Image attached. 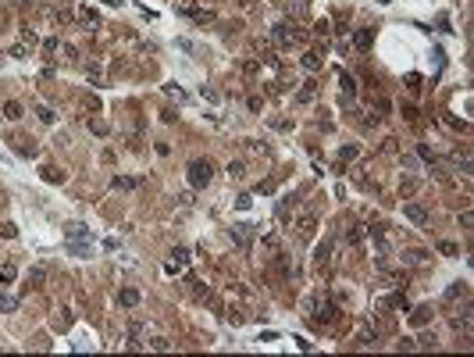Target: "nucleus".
Here are the masks:
<instances>
[{
    "mask_svg": "<svg viewBox=\"0 0 474 357\" xmlns=\"http://www.w3.org/2000/svg\"><path fill=\"white\" fill-rule=\"evenodd\" d=\"M271 39H274V47L289 50V47H296V43H303V39H307V29H300L296 22H282V25H274Z\"/></svg>",
    "mask_w": 474,
    "mask_h": 357,
    "instance_id": "obj_1",
    "label": "nucleus"
},
{
    "mask_svg": "<svg viewBox=\"0 0 474 357\" xmlns=\"http://www.w3.org/2000/svg\"><path fill=\"white\" fill-rule=\"evenodd\" d=\"M211 179H214V161H207V157L189 161V186H193V189H204Z\"/></svg>",
    "mask_w": 474,
    "mask_h": 357,
    "instance_id": "obj_2",
    "label": "nucleus"
},
{
    "mask_svg": "<svg viewBox=\"0 0 474 357\" xmlns=\"http://www.w3.org/2000/svg\"><path fill=\"white\" fill-rule=\"evenodd\" d=\"M293 229H296L300 240H310L314 229H318V215H314V211H300V215H296V222H293Z\"/></svg>",
    "mask_w": 474,
    "mask_h": 357,
    "instance_id": "obj_3",
    "label": "nucleus"
},
{
    "mask_svg": "<svg viewBox=\"0 0 474 357\" xmlns=\"http://www.w3.org/2000/svg\"><path fill=\"white\" fill-rule=\"evenodd\" d=\"M75 22H78V25H82L86 32H93V29L100 25V15H97L93 8H78V11H75Z\"/></svg>",
    "mask_w": 474,
    "mask_h": 357,
    "instance_id": "obj_4",
    "label": "nucleus"
},
{
    "mask_svg": "<svg viewBox=\"0 0 474 357\" xmlns=\"http://www.w3.org/2000/svg\"><path fill=\"white\" fill-rule=\"evenodd\" d=\"M335 318H339V307H335V304H318V307H314V322L332 325Z\"/></svg>",
    "mask_w": 474,
    "mask_h": 357,
    "instance_id": "obj_5",
    "label": "nucleus"
},
{
    "mask_svg": "<svg viewBox=\"0 0 474 357\" xmlns=\"http://www.w3.org/2000/svg\"><path fill=\"white\" fill-rule=\"evenodd\" d=\"M403 215H407L414 225H424V222H428V207H424V204H417V200H410V204L403 207Z\"/></svg>",
    "mask_w": 474,
    "mask_h": 357,
    "instance_id": "obj_6",
    "label": "nucleus"
},
{
    "mask_svg": "<svg viewBox=\"0 0 474 357\" xmlns=\"http://www.w3.org/2000/svg\"><path fill=\"white\" fill-rule=\"evenodd\" d=\"M271 271H274V279H286V275H289V257H286L282 250H274V257H271Z\"/></svg>",
    "mask_w": 474,
    "mask_h": 357,
    "instance_id": "obj_7",
    "label": "nucleus"
},
{
    "mask_svg": "<svg viewBox=\"0 0 474 357\" xmlns=\"http://www.w3.org/2000/svg\"><path fill=\"white\" fill-rule=\"evenodd\" d=\"M139 182H143L139 175H114V179H111V186H114V189H122V193H129V189H136Z\"/></svg>",
    "mask_w": 474,
    "mask_h": 357,
    "instance_id": "obj_8",
    "label": "nucleus"
},
{
    "mask_svg": "<svg viewBox=\"0 0 474 357\" xmlns=\"http://www.w3.org/2000/svg\"><path fill=\"white\" fill-rule=\"evenodd\" d=\"M64 236H68V243H82V240H89V229L86 225H68Z\"/></svg>",
    "mask_w": 474,
    "mask_h": 357,
    "instance_id": "obj_9",
    "label": "nucleus"
},
{
    "mask_svg": "<svg viewBox=\"0 0 474 357\" xmlns=\"http://www.w3.org/2000/svg\"><path fill=\"white\" fill-rule=\"evenodd\" d=\"M143 297H139V290H132V286H125L122 293H118V304H122V307H136Z\"/></svg>",
    "mask_w": 474,
    "mask_h": 357,
    "instance_id": "obj_10",
    "label": "nucleus"
},
{
    "mask_svg": "<svg viewBox=\"0 0 474 357\" xmlns=\"http://www.w3.org/2000/svg\"><path fill=\"white\" fill-rule=\"evenodd\" d=\"M371 39H374V32H371V29H357V32H353V47H357V50H367V47H371Z\"/></svg>",
    "mask_w": 474,
    "mask_h": 357,
    "instance_id": "obj_11",
    "label": "nucleus"
},
{
    "mask_svg": "<svg viewBox=\"0 0 474 357\" xmlns=\"http://www.w3.org/2000/svg\"><path fill=\"white\" fill-rule=\"evenodd\" d=\"M43 282H47V268L36 264V268L29 271V286H32V290H43Z\"/></svg>",
    "mask_w": 474,
    "mask_h": 357,
    "instance_id": "obj_12",
    "label": "nucleus"
},
{
    "mask_svg": "<svg viewBox=\"0 0 474 357\" xmlns=\"http://www.w3.org/2000/svg\"><path fill=\"white\" fill-rule=\"evenodd\" d=\"M431 322V307H414V314H410V325H428Z\"/></svg>",
    "mask_w": 474,
    "mask_h": 357,
    "instance_id": "obj_13",
    "label": "nucleus"
},
{
    "mask_svg": "<svg viewBox=\"0 0 474 357\" xmlns=\"http://www.w3.org/2000/svg\"><path fill=\"white\" fill-rule=\"evenodd\" d=\"M335 250V240H325L321 247H318V254H314V264H328V254Z\"/></svg>",
    "mask_w": 474,
    "mask_h": 357,
    "instance_id": "obj_14",
    "label": "nucleus"
},
{
    "mask_svg": "<svg viewBox=\"0 0 474 357\" xmlns=\"http://www.w3.org/2000/svg\"><path fill=\"white\" fill-rule=\"evenodd\" d=\"M15 279H18V268H15L11 261H8V264H0V282H4V286H11Z\"/></svg>",
    "mask_w": 474,
    "mask_h": 357,
    "instance_id": "obj_15",
    "label": "nucleus"
},
{
    "mask_svg": "<svg viewBox=\"0 0 474 357\" xmlns=\"http://www.w3.org/2000/svg\"><path fill=\"white\" fill-rule=\"evenodd\" d=\"M22 114H25V111H22V104H18V100H8V104H4V118H8V122H18Z\"/></svg>",
    "mask_w": 474,
    "mask_h": 357,
    "instance_id": "obj_16",
    "label": "nucleus"
},
{
    "mask_svg": "<svg viewBox=\"0 0 474 357\" xmlns=\"http://www.w3.org/2000/svg\"><path fill=\"white\" fill-rule=\"evenodd\" d=\"M460 297H467V282H453V286L446 290V304H453V300H460Z\"/></svg>",
    "mask_w": 474,
    "mask_h": 357,
    "instance_id": "obj_17",
    "label": "nucleus"
},
{
    "mask_svg": "<svg viewBox=\"0 0 474 357\" xmlns=\"http://www.w3.org/2000/svg\"><path fill=\"white\" fill-rule=\"evenodd\" d=\"M225 175H228V179H235V182H239V179L246 175V168H243V161H228V165H225Z\"/></svg>",
    "mask_w": 474,
    "mask_h": 357,
    "instance_id": "obj_18",
    "label": "nucleus"
},
{
    "mask_svg": "<svg viewBox=\"0 0 474 357\" xmlns=\"http://www.w3.org/2000/svg\"><path fill=\"white\" fill-rule=\"evenodd\" d=\"M303 68H307V72H321V54L307 50V54H303Z\"/></svg>",
    "mask_w": 474,
    "mask_h": 357,
    "instance_id": "obj_19",
    "label": "nucleus"
},
{
    "mask_svg": "<svg viewBox=\"0 0 474 357\" xmlns=\"http://www.w3.org/2000/svg\"><path fill=\"white\" fill-rule=\"evenodd\" d=\"M243 75H246V79L260 75V57H246V61H243Z\"/></svg>",
    "mask_w": 474,
    "mask_h": 357,
    "instance_id": "obj_20",
    "label": "nucleus"
},
{
    "mask_svg": "<svg viewBox=\"0 0 474 357\" xmlns=\"http://www.w3.org/2000/svg\"><path fill=\"white\" fill-rule=\"evenodd\" d=\"M18 36H22V43H25V47H36V43H39V36H36V29H32V25H22V32H18Z\"/></svg>",
    "mask_w": 474,
    "mask_h": 357,
    "instance_id": "obj_21",
    "label": "nucleus"
},
{
    "mask_svg": "<svg viewBox=\"0 0 474 357\" xmlns=\"http://www.w3.org/2000/svg\"><path fill=\"white\" fill-rule=\"evenodd\" d=\"M339 86H342V93H346V97H353V93H357V83H353V75H346V72L339 75Z\"/></svg>",
    "mask_w": 474,
    "mask_h": 357,
    "instance_id": "obj_22",
    "label": "nucleus"
},
{
    "mask_svg": "<svg viewBox=\"0 0 474 357\" xmlns=\"http://www.w3.org/2000/svg\"><path fill=\"white\" fill-rule=\"evenodd\" d=\"M18 154H22V157H36V154H39V147H36V143H29V139H18Z\"/></svg>",
    "mask_w": 474,
    "mask_h": 357,
    "instance_id": "obj_23",
    "label": "nucleus"
},
{
    "mask_svg": "<svg viewBox=\"0 0 474 357\" xmlns=\"http://www.w3.org/2000/svg\"><path fill=\"white\" fill-rule=\"evenodd\" d=\"M43 179H47V182H64V172H57L54 165H47V168H43Z\"/></svg>",
    "mask_w": 474,
    "mask_h": 357,
    "instance_id": "obj_24",
    "label": "nucleus"
},
{
    "mask_svg": "<svg viewBox=\"0 0 474 357\" xmlns=\"http://www.w3.org/2000/svg\"><path fill=\"white\" fill-rule=\"evenodd\" d=\"M57 50H61V39H57V36L43 39V54H57Z\"/></svg>",
    "mask_w": 474,
    "mask_h": 357,
    "instance_id": "obj_25",
    "label": "nucleus"
},
{
    "mask_svg": "<svg viewBox=\"0 0 474 357\" xmlns=\"http://www.w3.org/2000/svg\"><path fill=\"white\" fill-rule=\"evenodd\" d=\"M146 346H150V350H168V346H171V339H164V336H153Z\"/></svg>",
    "mask_w": 474,
    "mask_h": 357,
    "instance_id": "obj_26",
    "label": "nucleus"
},
{
    "mask_svg": "<svg viewBox=\"0 0 474 357\" xmlns=\"http://www.w3.org/2000/svg\"><path fill=\"white\" fill-rule=\"evenodd\" d=\"M0 311H4V314L18 311V300H15V297H0Z\"/></svg>",
    "mask_w": 474,
    "mask_h": 357,
    "instance_id": "obj_27",
    "label": "nucleus"
},
{
    "mask_svg": "<svg viewBox=\"0 0 474 357\" xmlns=\"http://www.w3.org/2000/svg\"><path fill=\"white\" fill-rule=\"evenodd\" d=\"M293 207H296V196H286V200L278 204V218H286V215H289Z\"/></svg>",
    "mask_w": 474,
    "mask_h": 357,
    "instance_id": "obj_28",
    "label": "nucleus"
},
{
    "mask_svg": "<svg viewBox=\"0 0 474 357\" xmlns=\"http://www.w3.org/2000/svg\"><path fill=\"white\" fill-rule=\"evenodd\" d=\"M86 75H89V79H93V83H97V86H100V79H104V68H100V64H97V61H93V64H89V68H86Z\"/></svg>",
    "mask_w": 474,
    "mask_h": 357,
    "instance_id": "obj_29",
    "label": "nucleus"
},
{
    "mask_svg": "<svg viewBox=\"0 0 474 357\" xmlns=\"http://www.w3.org/2000/svg\"><path fill=\"white\" fill-rule=\"evenodd\" d=\"M89 132H93V136H107V122H100V118H93V122H89Z\"/></svg>",
    "mask_w": 474,
    "mask_h": 357,
    "instance_id": "obj_30",
    "label": "nucleus"
},
{
    "mask_svg": "<svg viewBox=\"0 0 474 357\" xmlns=\"http://www.w3.org/2000/svg\"><path fill=\"white\" fill-rule=\"evenodd\" d=\"M36 114H39V122H43V125H54V118H57V114H54L50 107H39Z\"/></svg>",
    "mask_w": 474,
    "mask_h": 357,
    "instance_id": "obj_31",
    "label": "nucleus"
},
{
    "mask_svg": "<svg viewBox=\"0 0 474 357\" xmlns=\"http://www.w3.org/2000/svg\"><path fill=\"white\" fill-rule=\"evenodd\" d=\"M353 157H357V147H342V150H339V161H342V165H349Z\"/></svg>",
    "mask_w": 474,
    "mask_h": 357,
    "instance_id": "obj_32",
    "label": "nucleus"
},
{
    "mask_svg": "<svg viewBox=\"0 0 474 357\" xmlns=\"http://www.w3.org/2000/svg\"><path fill=\"white\" fill-rule=\"evenodd\" d=\"M260 247L274 254V250H278V236H264V240H260Z\"/></svg>",
    "mask_w": 474,
    "mask_h": 357,
    "instance_id": "obj_33",
    "label": "nucleus"
},
{
    "mask_svg": "<svg viewBox=\"0 0 474 357\" xmlns=\"http://www.w3.org/2000/svg\"><path fill=\"white\" fill-rule=\"evenodd\" d=\"M8 54H11V57H18V61H22V57H29V47H25V43H15V47H11V50H8Z\"/></svg>",
    "mask_w": 474,
    "mask_h": 357,
    "instance_id": "obj_34",
    "label": "nucleus"
},
{
    "mask_svg": "<svg viewBox=\"0 0 474 357\" xmlns=\"http://www.w3.org/2000/svg\"><path fill=\"white\" fill-rule=\"evenodd\" d=\"M467 325H470V311H467V314H460V318H453V329H456V332H460V329H467Z\"/></svg>",
    "mask_w": 474,
    "mask_h": 357,
    "instance_id": "obj_35",
    "label": "nucleus"
},
{
    "mask_svg": "<svg viewBox=\"0 0 474 357\" xmlns=\"http://www.w3.org/2000/svg\"><path fill=\"white\" fill-rule=\"evenodd\" d=\"M439 254H446V257H453V254H460V247H456V243H439Z\"/></svg>",
    "mask_w": 474,
    "mask_h": 357,
    "instance_id": "obj_36",
    "label": "nucleus"
},
{
    "mask_svg": "<svg viewBox=\"0 0 474 357\" xmlns=\"http://www.w3.org/2000/svg\"><path fill=\"white\" fill-rule=\"evenodd\" d=\"M407 86H410V93H421V75H407Z\"/></svg>",
    "mask_w": 474,
    "mask_h": 357,
    "instance_id": "obj_37",
    "label": "nucleus"
},
{
    "mask_svg": "<svg viewBox=\"0 0 474 357\" xmlns=\"http://www.w3.org/2000/svg\"><path fill=\"white\" fill-rule=\"evenodd\" d=\"M61 50H64V57H68V61H78V50H75L71 43H61Z\"/></svg>",
    "mask_w": 474,
    "mask_h": 357,
    "instance_id": "obj_38",
    "label": "nucleus"
},
{
    "mask_svg": "<svg viewBox=\"0 0 474 357\" xmlns=\"http://www.w3.org/2000/svg\"><path fill=\"white\" fill-rule=\"evenodd\" d=\"M171 257H175V264H185V261H189V250L178 247V250H171Z\"/></svg>",
    "mask_w": 474,
    "mask_h": 357,
    "instance_id": "obj_39",
    "label": "nucleus"
},
{
    "mask_svg": "<svg viewBox=\"0 0 474 357\" xmlns=\"http://www.w3.org/2000/svg\"><path fill=\"white\" fill-rule=\"evenodd\" d=\"M0 236H4V240H15L18 229H15V225H0Z\"/></svg>",
    "mask_w": 474,
    "mask_h": 357,
    "instance_id": "obj_40",
    "label": "nucleus"
},
{
    "mask_svg": "<svg viewBox=\"0 0 474 357\" xmlns=\"http://www.w3.org/2000/svg\"><path fill=\"white\" fill-rule=\"evenodd\" d=\"M314 36H321V39H325V36H328V22H325V18H321V22H318V25H314Z\"/></svg>",
    "mask_w": 474,
    "mask_h": 357,
    "instance_id": "obj_41",
    "label": "nucleus"
},
{
    "mask_svg": "<svg viewBox=\"0 0 474 357\" xmlns=\"http://www.w3.org/2000/svg\"><path fill=\"white\" fill-rule=\"evenodd\" d=\"M57 325H61V329H68V325H71V311H61V318H57Z\"/></svg>",
    "mask_w": 474,
    "mask_h": 357,
    "instance_id": "obj_42",
    "label": "nucleus"
},
{
    "mask_svg": "<svg viewBox=\"0 0 474 357\" xmlns=\"http://www.w3.org/2000/svg\"><path fill=\"white\" fill-rule=\"evenodd\" d=\"M32 4H36V0H15V8H18V11H29Z\"/></svg>",
    "mask_w": 474,
    "mask_h": 357,
    "instance_id": "obj_43",
    "label": "nucleus"
},
{
    "mask_svg": "<svg viewBox=\"0 0 474 357\" xmlns=\"http://www.w3.org/2000/svg\"><path fill=\"white\" fill-rule=\"evenodd\" d=\"M239 4H243V11H253V8H257V0H239Z\"/></svg>",
    "mask_w": 474,
    "mask_h": 357,
    "instance_id": "obj_44",
    "label": "nucleus"
}]
</instances>
